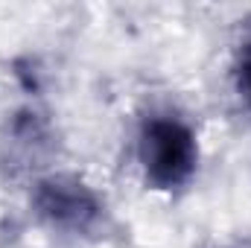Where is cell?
Here are the masks:
<instances>
[{"label": "cell", "mask_w": 251, "mask_h": 248, "mask_svg": "<svg viewBox=\"0 0 251 248\" xmlns=\"http://www.w3.org/2000/svg\"><path fill=\"white\" fill-rule=\"evenodd\" d=\"M237 85H240V94L251 102V44L243 47L240 53V64H237Z\"/></svg>", "instance_id": "cell-4"}, {"label": "cell", "mask_w": 251, "mask_h": 248, "mask_svg": "<svg viewBox=\"0 0 251 248\" xmlns=\"http://www.w3.org/2000/svg\"><path fill=\"white\" fill-rule=\"evenodd\" d=\"M56 149V131L50 120L35 108H21L12 114L3 137V155L15 170L41 167Z\"/></svg>", "instance_id": "cell-3"}, {"label": "cell", "mask_w": 251, "mask_h": 248, "mask_svg": "<svg viewBox=\"0 0 251 248\" xmlns=\"http://www.w3.org/2000/svg\"><path fill=\"white\" fill-rule=\"evenodd\" d=\"M32 210L44 225L70 237H100L108 225L102 196L73 173H53L32 184Z\"/></svg>", "instance_id": "cell-2"}, {"label": "cell", "mask_w": 251, "mask_h": 248, "mask_svg": "<svg viewBox=\"0 0 251 248\" xmlns=\"http://www.w3.org/2000/svg\"><path fill=\"white\" fill-rule=\"evenodd\" d=\"M137 158L155 190H178L190 184L199 167L196 131L176 114H149L140 123Z\"/></svg>", "instance_id": "cell-1"}]
</instances>
